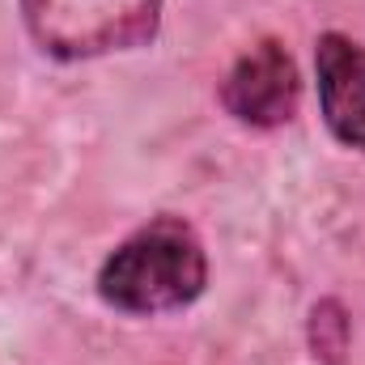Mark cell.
<instances>
[{"label": "cell", "instance_id": "6da1fadb", "mask_svg": "<svg viewBox=\"0 0 365 365\" xmlns=\"http://www.w3.org/2000/svg\"><path fill=\"white\" fill-rule=\"evenodd\" d=\"M208 259L195 230L179 217H158L123 238L98 272V293L123 314L182 310L204 293Z\"/></svg>", "mask_w": 365, "mask_h": 365}, {"label": "cell", "instance_id": "7a4b0ae2", "mask_svg": "<svg viewBox=\"0 0 365 365\" xmlns=\"http://www.w3.org/2000/svg\"><path fill=\"white\" fill-rule=\"evenodd\" d=\"M30 38L56 60H93L145 47L158 34L162 0H21Z\"/></svg>", "mask_w": 365, "mask_h": 365}, {"label": "cell", "instance_id": "3957f363", "mask_svg": "<svg viewBox=\"0 0 365 365\" xmlns=\"http://www.w3.org/2000/svg\"><path fill=\"white\" fill-rule=\"evenodd\" d=\"M302 102V81H297V64L293 56L264 38L255 43L221 81V106L251 128H280L297 115Z\"/></svg>", "mask_w": 365, "mask_h": 365}, {"label": "cell", "instance_id": "277c9868", "mask_svg": "<svg viewBox=\"0 0 365 365\" xmlns=\"http://www.w3.org/2000/svg\"><path fill=\"white\" fill-rule=\"evenodd\" d=\"M319 106L331 136L365 153V47L349 34H323L314 47Z\"/></svg>", "mask_w": 365, "mask_h": 365}]
</instances>
